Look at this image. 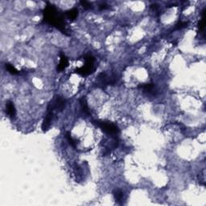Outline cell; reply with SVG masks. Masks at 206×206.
<instances>
[{
	"label": "cell",
	"instance_id": "1",
	"mask_svg": "<svg viewBox=\"0 0 206 206\" xmlns=\"http://www.w3.org/2000/svg\"><path fill=\"white\" fill-rule=\"evenodd\" d=\"M44 21L50 25L56 27L62 32L67 34V30L65 28V22L64 20L63 15L58 13V11L56 10L55 6L48 3L47 6L44 10Z\"/></svg>",
	"mask_w": 206,
	"mask_h": 206
},
{
	"label": "cell",
	"instance_id": "2",
	"mask_svg": "<svg viewBox=\"0 0 206 206\" xmlns=\"http://www.w3.org/2000/svg\"><path fill=\"white\" fill-rule=\"evenodd\" d=\"M96 124L107 135L115 138L118 137V134H119V129L115 124L108 122H102V121H97Z\"/></svg>",
	"mask_w": 206,
	"mask_h": 206
},
{
	"label": "cell",
	"instance_id": "3",
	"mask_svg": "<svg viewBox=\"0 0 206 206\" xmlns=\"http://www.w3.org/2000/svg\"><path fill=\"white\" fill-rule=\"evenodd\" d=\"M85 65L81 68H77L76 72L77 73L81 74L82 76H87L91 73L94 70V58L90 55H86L85 56Z\"/></svg>",
	"mask_w": 206,
	"mask_h": 206
},
{
	"label": "cell",
	"instance_id": "4",
	"mask_svg": "<svg viewBox=\"0 0 206 206\" xmlns=\"http://www.w3.org/2000/svg\"><path fill=\"white\" fill-rule=\"evenodd\" d=\"M53 110H54V109H53V106L51 105V103H49V105L48 106L47 115L45 116V118L43 121V123H42V130L44 131H47L50 127L53 117Z\"/></svg>",
	"mask_w": 206,
	"mask_h": 206
},
{
	"label": "cell",
	"instance_id": "5",
	"mask_svg": "<svg viewBox=\"0 0 206 206\" xmlns=\"http://www.w3.org/2000/svg\"><path fill=\"white\" fill-rule=\"evenodd\" d=\"M51 105L53 106L54 109H56L57 111H62L65 108V100L61 96H56L51 103Z\"/></svg>",
	"mask_w": 206,
	"mask_h": 206
},
{
	"label": "cell",
	"instance_id": "6",
	"mask_svg": "<svg viewBox=\"0 0 206 206\" xmlns=\"http://www.w3.org/2000/svg\"><path fill=\"white\" fill-rule=\"evenodd\" d=\"M68 58L66 57L65 54L61 53V60H60V63L58 66H57V71L58 72H62L63 70H65V68L68 67Z\"/></svg>",
	"mask_w": 206,
	"mask_h": 206
},
{
	"label": "cell",
	"instance_id": "7",
	"mask_svg": "<svg viewBox=\"0 0 206 206\" xmlns=\"http://www.w3.org/2000/svg\"><path fill=\"white\" fill-rule=\"evenodd\" d=\"M6 109L7 115L11 117L12 118H14L16 115V109H15V105L13 104L12 102L8 101L6 104Z\"/></svg>",
	"mask_w": 206,
	"mask_h": 206
},
{
	"label": "cell",
	"instance_id": "8",
	"mask_svg": "<svg viewBox=\"0 0 206 206\" xmlns=\"http://www.w3.org/2000/svg\"><path fill=\"white\" fill-rule=\"evenodd\" d=\"M79 102H80V105H81V109H82L83 112L87 115H91V114H90V110H89V109L88 104H87V101H86V97H81V98L79 100Z\"/></svg>",
	"mask_w": 206,
	"mask_h": 206
},
{
	"label": "cell",
	"instance_id": "9",
	"mask_svg": "<svg viewBox=\"0 0 206 206\" xmlns=\"http://www.w3.org/2000/svg\"><path fill=\"white\" fill-rule=\"evenodd\" d=\"M65 15L70 20H74L78 15V11L75 8L71 9V10H68V12H66Z\"/></svg>",
	"mask_w": 206,
	"mask_h": 206
},
{
	"label": "cell",
	"instance_id": "10",
	"mask_svg": "<svg viewBox=\"0 0 206 206\" xmlns=\"http://www.w3.org/2000/svg\"><path fill=\"white\" fill-rule=\"evenodd\" d=\"M139 88L143 89L144 91L149 93V94H151L154 92V89H155V86H154L153 84L151 83H147V84H143V85H140L138 86Z\"/></svg>",
	"mask_w": 206,
	"mask_h": 206
},
{
	"label": "cell",
	"instance_id": "11",
	"mask_svg": "<svg viewBox=\"0 0 206 206\" xmlns=\"http://www.w3.org/2000/svg\"><path fill=\"white\" fill-rule=\"evenodd\" d=\"M114 197H115V200L118 203H120L123 199V192L121 191L120 189H116L114 191Z\"/></svg>",
	"mask_w": 206,
	"mask_h": 206
},
{
	"label": "cell",
	"instance_id": "12",
	"mask_svg": "<svg viewBox=\"0 0 206 206\" xmlns=\"http://www.w3.org/2000/svg\"><path fill=\"white\" fill-rule=\"evenodd\" d=\"M205 9L203 10V12H202V18H201V19H200L199 24H198V27H199L200 32H204V30H205Z\"/></svg>",
	"mask_w": 206,
	"mask_h": 206
},
{
	"label": "cell",
	"instance_id": "13",
	"mask_svg": "<svg viewBox=\"0 0 206 206\" xmlns=\"http://www.w3.org/2000/svg\"><path fill=\"white\" fill-rule=\"evenodd\" d=\"M5 67H6V69L7 71H8L9 73L11 74H17L19 73V71L16 69V68L13 66V65H12V64H9V63H7V64H6V65H5Z\"/></svg>",
	"mask_w": 206,
	"mask_h": 206
},
{
	"label": "cell",
	"instance_id": "14",
	"mask_svg": "<svg viewBox=\"0 0 206 206\" xmlns=\"http://www.w3.org/2000/svg\"><path fill=\"white\" fill-rule=\"evenodd\" d=\"M66 138H67V140H68L69 144H70L72 147H76V146H77V142H76V140L70 135V134L68 132L66 133Z\"/></svg>",
	"mask_w": 206,
	"mask_h": 206
},
{
	"label": "cell",
	"instance_id": "15",
	"mask_svg": "<svg viewBox=\"0 0 206 206\" xmlns=\"http://www.w3.org/2000/svg\"><path fill=\"white\" fill-rule=\"evenodd\" d=\"M187 26H188V23H187V22H183V21H180V22H179V23L176 24V28L179 30L183 29V28H184V27H186Z\"/></svg>",
	"mask_w": 206,
	"mask_h": 206
},
{
	"label": "cell",
	"instance_id": "16",
	"mask_svg": "<svg viewBox=\"0 0 206 206\" xmlns=\"http://www.w3.org/2000/svg\"><path fill=\"white\" fill-rule=\"evenodd\" d=\"M81 6L85 9H89L91 7V3H89L87 1H81Z\"/></svg>",
	"mask_w": 206,
	"mask_h": 206
},
{
	"label": "cell",
	"instance_id": "17",
	"mask_svg": "<svg viewBox=\"0 0 206 206\" xmlns=\"http://www.w3.org/2000/svg\"><path fill=\"white\" fill-rule=\"evenodd\" d=\"M99 8H100L101 10H105V9L108 8V5H106V4H105V3H103V4H101L100 6H99Z\"/></svg>",
	"mask_w": 206,
	"mask_h": 206
}]
</instances>
